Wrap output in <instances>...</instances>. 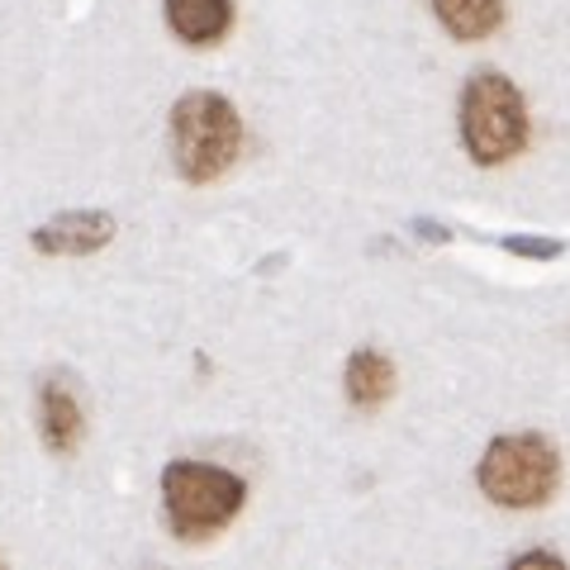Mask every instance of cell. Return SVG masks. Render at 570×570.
Wrapping results in <instances>:
<instances>
[{
  "label": "cell",
  "mask_w": 570,
  "mask_h": 570,
  "mask_svg": "<svg viewBox=\"0 0 570 570\" xmlns=\"http://www.w3.org/2000/svg\"><path fill=\"white\" fill-rule=\"evenodd\" d=\"M243 119L219 91H190L171 105V163L181 181L209 186L238 163Z\"/></svg>",
  "instance_id": "cell-1"
},
{
  "label": "cell",
  "mask_w": 570,
  "mask_h": 570,
  "mask_svg": "<svg viewBox=\"0 0 570 570\" xmlns=\"http://www.w3.org/2000/svg\"><path fill=\"white\" fill-rule=\"evenodd\" d=\"M461 148L475 167H504L528 148V100L504 71L480 67L461 86Z\"/></svg>",
  "instance_id": "cell-2"
},
{
  "label": "cell",
  "mask_w": 570,
  "mask_h": 570,
  "mask_svg": "<svg viewBox=\"0 0 570 570\" xmlns=\"http://www.w3.org/2000/svg\"><path fill=\"white\" fill-rule=\"evenodd\" d=\"M247 499L243 475H234L228 466H209V461H171L163 471V513L176 538L200 542L224 532L238 519Z\"/></svg>",
  "instance_id": "cell-3"
},
{
  "label": "cell",
  "mask_w": 570,
  "mask_h": 570,
  "mask_svg": "<svg viewBox=\"0 0 570 570\" xmlns=\"http://www.w3.org/2000/svg\"><path fill=\"white\" fill-rule=\"evenodd\" d=\"M475 480L499 509H538L561 485V456L542 433H504L480 456Z\"/></svg>",
  "instance_id": "cell-4"
},
{
  "label": "cell",
  "mask_w": 570,
  "mask_h": 570,
  "mask_svg": "<svg viewBox=\"0 0 570 570\" xmlns=\"http://www.w3.org/2000/svg\"><path fill=\"white\" fill-rule=\"evenodd\" d=\"M115 238V219L105 209H67L33 228V253L43 257H91Z\"/></svg>",
  "instance_id": "cell-5"
},
{
  "label": "cell",
  "mask_w": 570,
  "mask_h": 570,
  "mask_svg": "<svg viewBox=\"0 0 570 570\" xmlns=\"http://www.w3.org/2000/svg\"><path fill=\"white\" fill-rule=\"evenodd\" d=\"M39 438L52 456H71L86 438V414L81 400L67 376H43L39 381Z\"/></svg>",
  "instance_id": "cell-6"
},
{
  "label": "cell",
  "mask_w": 570,
  "mask_h": 570,
  "mask_svg": "<svg viewBox=\"0 0 570 570\" xmlns=\"http://www.w3.org/2000/svg\"><path fill=\"white\" fill-rule=\"evenodd\" d=\"M167 29L190 48L224 43V33L234 29V0H163Z\"/></svg>",
  "instance_id": "cell-7"
},
{
  "label": "cell",
  "mask_w": 570,
  "mask_h": 570,
  "mask_svg": "<svg viewBox=\"0 0 570 570\" xmlns=\"http://www.w3.org/2000/svg\"><path fill=\"white\" fill-rule=\"evenodd\" d=\"M343 385H347V400L352 409H381L390 395H395V362L381 352V347H362L347 356V371H343Z\"/></svg>",
  "instance_id": "cell-8"
},
{
  "label": "cell",
  "mask_w": 570,
  "mask_h": 570,
  "mask_svg": "<svg viewBox=\"0 0 570 570\" xmlns=\"http://www.w3.org/2000/svg\"><path fill=\"white\" fill-rule=\"evenodd\" d=\"M433 14L456 43H480L490 33H499L509 6L504 0H433Z\"/></svg>",
  "instance_id": "cell-9"
},
{
  "label": "cell",
  "mask_w": 570,
  "mask_h": 570,
  "mask_svg": "<svg viewBox=\"0 0 570 570\" xmlns=\"http://www.w3.org/2000/svg\"><path fill=\"white\" fill-rule=\"evenodd\" d=\"M504 253H513V257H532V262H551V257H561L566 247L557 243V238H504Z\"/></svg>",
  "instance_id": "cell-10"
},
{
  "label": "cell",
  "mask_w": 570,
  "mask_h": 570,
  "mask_svg": "<svg viewBox=\"0 0 570 570\" xmlns=\"http://www.w3.org/2000/svg\"><path fill=\"white\" fill-rule=\"evenodd\" d=\"M414 234L428 238V243H448L452 228H442V224H433V219H414Z\"/></svg>",
  "instance_id": "cell-11"
},
{
  "label": "cell",
  "mask_w": 570,
  "mask_h": 570,
  "mask_svg": "<svg viewBox=\"0 0 570 570\" xmlns=\"http://www.w3.org/2000/svg\"><path fill=\"white\" fill-rule=\"evenodd\" d=\"M513 566H566V561L557 557V551H519Z\"/></svg>",
  "instance_id": "cell-12"
}]
</instances>
